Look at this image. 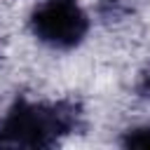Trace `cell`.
<instances>
[{"label": "cell", "mask_w": 150, "mask_h": 150, "mask_svg": "<svg viewBox=\"0 0 150 150\" xmlns=\"http://www.w3.org/2000/svg\"><path fill=\"white\" fill-rule=\"evenodd\" d=\"M30 23L33 33L52 47H73L87 30V16L75 0H45Z\"/></svg>", "instance_id": "cell-1"}]
</instances>
